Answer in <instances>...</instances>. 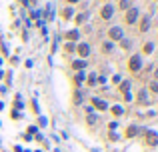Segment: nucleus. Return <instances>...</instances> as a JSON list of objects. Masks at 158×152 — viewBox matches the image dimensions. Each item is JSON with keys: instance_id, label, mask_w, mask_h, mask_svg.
I'll return each mask as SVG.
<instances>
[{"instance_id": "nucleus-10", "label": "nucleus", "mask_w": 158, "mask_h": 152, "mask_svg": "<svg viewBox=\"0 0 158 152\" xmlns=\"http://www.w3.org/2000/svg\"><path fill=\"white\" fill-rule=\"evenodd\" d=\"M68 38L76 40V38H78V30H70V32H68Z\"/></svg>"}, {"instance_id": "nucleus-9", "label": "nucleus", "mask_w": 158, "mask_h": 152, "mask_svg": "<svg viewBox=\"0 0 158 152\" xmlns=\"http://www.w3.org/2000/svg\"><path fill=\"white\" fill-rule=\"evenodd\" d=\"M148 24H150V18H148V16H144V18H142V24H140V30H142V32H146V30H148Z\"/></svg>"}, {"instance_id": "nucleus-4", "label": "nucleus", "mask_w": 158, "mask_h": 152, "mask_svg": "<svg viewBox=\"0 0 158 152\" xmlns=\"http://www.w3.org/2000/svg\"><path fill=\"white\" fill-rule=\"evenodd\" d=\"M146 142H148V144H158V134L156 132H152V130H148V132H146Z\"/></svg>"}, {"instance_id": "nucleus-7", "label": "nucleus", "mask_w": 158, "mask_h": 152, "mask_svg": "<svg viewBox=\"0 0 158 152\" xmlns=\"http://www.w3.org/2000/svg\"><path fill=\"white\" fill-rule=\"evenodd\" d=\"M92 104L96 106V108H100V110H106V108H108V104H106V102H102L100 98H92Z\"/></svg>"}, {"instance_id": "nucleus-15", "label": "nucleus", "mask_w": 158, "mask_h": 152, "mask_svg": "<svg viewBox=\"0 0 158 152\" xmlns=\"http://www.w3.org/2000/svg\"><path fill=\"white\" fill-rule=\"evenodd\" d=\"M152 48H154L152 44H146V46H144V52H146V54H150V52H152Z\"/></svg>"}, {"instance_id": "nucleus-6", "label": "nucleus", "mask_w": 158, "mask_h": 152, "mask_svg": "<svg viewBox=\"0 0 158 152\" xmlns=\"http://www.w3.org/2000/svg\"><path fill=\"white\" fill-rule=\"evenodd\" d=\"M138 100H140V104H148V102H150V98H148L146 90H140V92H138Z\"/></svg>"}, {"instance_id": "nucleus-19", "label": "nucleus", "mask_w": 158, "mask_h": 152, "mask_svg": "<svg viewBox=\"0 0 158 152\" xmlns=\"http://www.w3.org/2000/svg\"><path fill=\"white\" fill-rule=\"evenodd\" d=\"M150 88L154 90V92H158V84H156V82H152V86H150Z\"/></svg>"}, {"instance_id": "nucleus-21", "label": "nucleus", "mask_w": 158, "mask_h": 152, "mask_svg": "<svg viewBox=\"0 0 158 152\" xmlns=\"http://www.w3.org/2000/svg\"><path fill=\"white\" fill-rule=\"evenodd\" d=\"M156 78H158V68H156Z\"/></svg>"}, {"instance_id": "nucleus-1", "label": "nucleus", "mask_w": 158, "mask_h": 152, "mask_svg": "<svg viewBox=\"0 0 158 152\" xmlns=\"http://www.w3.org/2000/svg\"><path fill=\"white\" fill-rule=\"evenodd\" d=\"M128 68H130L132 72H138L140 68H142V58H140L138 54H136V56H132V58H130V62H128Z\"/></svg>"}, {"instance_id": "nucleus-17", "label": "nucleus", "mask_w": 158, "mask_h": 152, "mask_svg": "<svg viewBox=\"0 0 158 152\" xmlns=\"http://www.w3.org/2000/svg\"><path fill=\"white\" fill-rule=\"evenodd\" d=\"M104 50H106V52H108V50H112V44H110V42H104Z\"/></svg>"}, {"instance_id": "nucleus-16", "label": "nucleus", "mask_w": 158, "mask_h": 152, "mask_svg": "<svg viewBox=\"0 0 158 152\" xmlns=\"http://www.w3.org/2000/svg\"><path fill=\"white\" fill-rule=\"evenodd\" d=\"M84 20H86V14H80L78 18H76V22H84Z\"/></svg>"}, {"instance_id": "nucleus-18", "label": "nucleus", "mask_w": 158, "mask_h": 152, "mask_svg": "<svg viewBox=\"0 0 158 152\" xmlns=\"http://www.w3.org/2000/svg\"><path fill=\"white\" fill-rule=\"evenodd\" d=\"M120 88H122V90H128V88H130V82H124V84L120 86Z\"/></svg>"}, {"instance_id": "nucleus-20", "label": "nucleus", "mask_w": 158, "mask_h": 152, "mask_svg": "<svg viewBox=\"0 0 158 152\" xmlns=\"http://www.w3.org/2000/svg\"><path fill=\"white\" fill-rule=\"evenodd\" d=\"M68 2H78V0H68Z\"/></svg>"}, {"instance_id": "nucleus-5", "label": "nucleus", "mask_w": 158, "mask_h": 152, "mask_svg": "<svg viewBox=\"0 0 158 152\" xmlns=\"http://www.w3.org/2000/svg\"><path fill=\"white\" fill-rule=\"evenodd\" d=\"M78 54L82 56V58H84V56H88V54H90V48H88V44H80V46H78Z\"/></svg>"}, {"instance_id": "nucleus-14", "label": "nucleus", "mask_w": 158, "mask_h": 152, "mask_svg": "<svg viewBox=\"0 0 158 152\" xmlns=\"http://www.w3.org/2000/svg\"><path fill=\"white\" fill-rule=\"evenodd\" d=\"M74 68H78V70H82V68H84V62H80V60H78V62H74Z\"/></svg>"}, {"instance_id": "nucleus-8", "label": "nucleus", "mask_w": 158, "mask_h": 152, "mask_svg": "<svg viewBox=\"0 0 158 152\" xmlns=\"http://www.w3.org/2000/svg\"><path fill=\"white\" fill-rule=\"evenodd\" d=\"M112 12H114V10H112V6H110V4H108V6H104V8H102V18H106V20H108V18L112 16Z\"/></svg>"}, {"instance_id": "nucleus-3", "label": "nucleus", "mask_w": 158, "mask_h": 152, "mask_svg": "<svg viewBox=\"0 0 158 152\" xmlns=\"http://www.w3.org/2000/svg\"><path fill=\"white\" fill-rule=\"evenodd\" d=\"M108 36H110L112 40H120V38H122V30H120L118 26H114V28H110V32H108Z\"/></svg>"}, {"instance_id": "nucleus-2", "label": "nucleus", "mask_w": 158, "mask_h": 152, "mask_svg": "<svg viewBox=\"0 0 158 152\" xmlns=\"http://www.w3.org/2000/svg\"><path fill=\"white\" fill-rule=\"evenodd\" d=\"M136 18H138V10H136V8H128V12H126V22H128V24H134Z\"/></svg>"}, {"instance_id": "nucleus-11", "label": "nucleus", "mask_w": 158, "mask_h": 152, "mask_svg": "<svg viewBox=\"0 0 158 152\" xmlns=\"http://www.w3.org/2000/svg\"><path fill=\"white\" fill-rule=\"evenodd\" d=\"M136 130H138L136 126H130V128H128V132H126V136H134V134H136Z\"/></svg>"}, {"instance_id": "nucleus-13", "label": "nucleus", "mask_w": 158, "mask_h": 152, "mask_svg": "<svg viewBox=\"0 0 158 152\" xmlns=\"http://www.w3.org/2000/svg\"><path fill=\"white\" fill-rule=\"evenodd\" d=\"M120 6L122 8H130V2H128V0H120Z\"/></svg>"}, {"instance_id": "nucleus-12", "label": "nucleus", "mask_w": 158, "mask_h": 152, "mask_svg": "<svg viewBox=\"0 0 158 152\" xmlns=\"http://www.w3.org/2000/svg\"><path fill=\"white\" fill-rule=\"evenodd\" d=\"M112 112L116 114V116H122V108H120V106H114V108H112Z\"/></svg>"}]
</instances>
